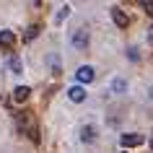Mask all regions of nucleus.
<instances>
[{"instance_id": "obj_1", "label": "nucleus", "mask_w": 153, "mask_h": 153, "mask_svg": "<svg viewBox=\"0 0 153 153\" xmlns=\"http://www.w3.org/2000/svg\"><path fill=\"white\" fill-rule=\"evenodd\" d=\"M73 47L75 49L88 47V34H86V29H75V34H73Z\"/></svg>"}, {"instance_id": "obj_2", "label": "nucleus", "mask_w": 153, "mask_h": 153, "mask_svg": "<svg viewBox=\"0 0 153 153\" xmlns=\"http://www.w3.org/2000/svg\"><path fill=\"white\" fill-rule=\"evenodd\" d=\"M75 78H78V83H91L94 81V68L91 65H81L78 73H75Z\"/></svg>"}, {"instance_id": "obj_3", "label": "nucleus", "mask_w": 153, "mask_h": 153, "mask_svg": "<svg viewBox=\"0 0 153 153\" xmlns=\"http://www.w3.org/2000/svg\"><path fill=\"white\" fill-rule=\"evenodd\" d=\"M143 140H145L143 135H127V132H125V135L120 137L122 148H135V145H143Z\"/></svg>"}, {"instance_id": "obj_4", "label": "nucleus", "mask_w": 153, "mask_h": 153, "mask_svg": "<svg viewBox=\"0 0 153 153\" xmlns=\"http://www.w3.org/2000/svg\"><path fill=\"white\" fill-rule=\"evenodd\" d=\"M68 99L75 101V104H81L83 99H86V88H83V86H70V88H68Z\"/></svg>"}, {"instance_id": "obj_5", "label": "nucleus", "mask_w": 153, "mask_h": 153, "mask_svg": "<svg viewBox=\"0 0 153 153\" xmlns=\"http://www.w3.org/2000/svg\"><path fill=\"white\" fill-rule=\"evenodd\" d=\"M13 44H16V36H13V31L3 29V31H0V47H3V49H13Z\"/></svg>"}, {"instance_id": "obj_6", "label": "nucleus", "mask_w": 153, "mask_h": 153, "mask_svg": "<svg viewBox=\"0 0 153 153\" xmlns=\"http://www.w3.org/2000/svg\"><path fill=\"white\" fill-rule=\"evenodd\" d=\"M29 94H31L29 86H18V88L13 91V101H16V104H24L26 99H29Z\"/></svg>"}, {"instance_id": "obj_7", "label": "nucleus", "mask_w": 153, "mask_h": 153, "mask_svg": "<svg viewBox=\"0 0 153 153\" xmlns=\"http://www.w3.org/2000/svg\"><path fill=\"white\" fill-rule=\"evenodd\" d=\"M112 18H114V24H117V26L127 29V16H125V13H122L120 8H112Z\"/></svg>"}, {"instance_id": "obj_8", "label": "nucleus", "mask_w": 153, "mask_h": 153, "mask_svg": "<svg viewBox=\"0 0 153 153\" xmlns=\"http://www.w3.org/2000/svg\"><path fill=\"white\" fill-rule=\"evenodd\" d=\"M81 137H83V143H94V137H96V135H94V127H86Z\"/></svg>"}, {"instance_id": "obj_9", "label": "nucleus", "mask_w": 153, "mask_h": 153, "mask_svg": "<svg viewBox=\"0 0 153 153\" xmlns=\"http://www.w3.org/2000/svg\"><path fill=\"white\" fill-rule=\"evenodd\" d=\"M112 88H114V91H117V94H122V91L127 88V83L122 81V78H117V81H114V83H112Z\"/></svg>"}, {"instance_id": "obj_10", "label": "nucleus", "mask_w": 153, "mask_h": 153, "mask_svg": "<svg viewBox=\"0 0 153 153\" xmlns=\"http://www.w3.org/2000/svg\"><path fill=\"white\" fill-rule=\"evenodd\" d=\"M140 5H143V10L148 16H153V0H140Z\"/></svg>"}, {"instance_id": "obj_11", "label": "nucleus", "mask_w": 153, "mask_h": 153, "mask_svg": "<svg viewBox=\"0 0 153 153\" xmlns=\"http://www.w3.org/2000/svg\"><path fill=\"white\" fill-rule=\"evenodd\" d=\"M10 70H13V73H21V62H18L16 57H13V60H10Z\"/></svg>"}, {"instance_id": "obj_12", "label": "nucleus", "mask_w": 153, "mask_h": 153, "mask_svg": "<svg viewBox=\"0 0 153 153\" xmlns=\"http://www.w3.org/2000/svg\"><path fill=\"white\" fill-rule=\"evenodd\" d=\"M36 34H39V26H31V29H29V34H26V39H34Z\"/></svg>"}, {"instance_id": "obj_13", "label": "nucleus", "mask_w": 153, "mask_h": 153, "mask_svg": "<svg viewBox=\"0 0 153 153\" xmlns=\"http://www.w3.org/2000/svg\"><path fill=\"white\" fill-rule=\"evenodd\" d=\"M68 16H70V8H62L60 13H57V21H62V18H68Z\"/></svg>"}, {"instance_id": "obj_14", "label": "nucleus", "mask_w": 153, "mask_h": 153, "mask_svg": "<svg viewBox=\"0 0 153 153\" xmlns=\"http://www.w3.org/2000/svg\"><path fill=\"white\" fill-rule=\"evenodd\" d=\"M148 44H153V26L148 29Z\"/></svg>"}, {"instance_id": "obj_15", "label": "nucleus", "mask_w": 153, "mask_h": 153, "mask_svg": "<svg viewBox=\"0 0 153 153\" xmlns=\"http://www.w3.org/2000/svg\"><path fill=\"white\" fill-rule=\"evenodd\" d=\"M34 3H36V5H39V3H42V0H34Z\"/></svg>"}, {"instance_id": "obj_16", "label": "nucleus", "mask_w": 153, "mask_h": 153, "mask_svg": "<svg viewBox=\"0 0 153 153\" xmlns=\"http://www.w3.org/2000/svg\"><path fill=\"white\" fill-rule=\"evenodd\" d=\"M151 148H153V140H151Z\"/></svg>"}]
</instances>
